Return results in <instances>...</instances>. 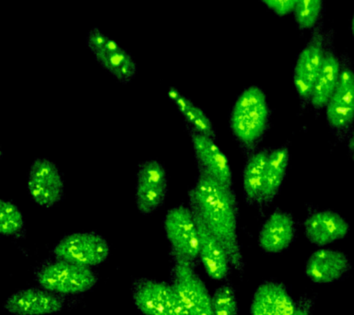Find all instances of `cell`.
I'll use <instances>...</instances> for the list:
<instances>
[{"instance_id":"6da1fadb","label":"cell","mask_w":354,"mask_h":315,"mask_svg":"<svg viewBox=\"0 0 354 315\" xmlns=\"http://www.w3.org/2000/svg\"><path fill=\"white\" fill-rule=\"evenodd\" d=\"M189 206L225 249L235 270L243 272L245 262L238 240V204L234 189L207 174L198 173L189 191Z\"/></svg>"},{"instance_id":"7a4b0ae2","label":"cell","mask_w":354,"mask_h":315,"mask_svg":"<svg viewBox=\"0 0 354 315\" xmlns=\"http://www.w3.org/2000/svg\"><path fill=\"white\" fill-rule=\"evenodd\" d=\"M270 115L267 96L257 86L246 88L235 102L230 127L246 157L257 151L270 124Z\"/></svg>"},{"instance_id":"3957f363","label":"cell","mask_w":354,"mask_h":315,"mask_svg":"<svg viewBox=\"0 0 354 315\" xmlns=\"http://www.w3.org/2000/svg\"><path fill=\"white\" fill-rule=\"evenodd\" d=\"M339 60V82L326 105V117L334 137L344 141L354 130V66L348 54Z\"/></svg>"},{"instance_id":"277c9868","label":"cell","mask_w":354,"mask_h":315,"mask_svg":"<svg viewBox=\"0 0 354 315\" xmlns=\"http://www.w3.org/2000/svg\"><path fill=\"white\" fill-rule=\"evenodd\" d=\"M35 278L43 289L64 296L88 292L98 282V276L91 267L58 259L41 265Z\"/></svg>"},{"instance_id":"5b68a950","label":"cell","mask_w":354,"mask_h":315,"mask_svg":"<svg viewBox=\"0 0 354 315\" xmlns=\"http://www.w3.org/2000/svg\"><path fill=\"white\" fill-rule=\"evenodd\" d=\"M86 46L96 62L122 84H129L138 72L137 62L129 50L98 26L88 30Z\"/></svg>"},{"instance_id":"8992f818","label":"cell","mask_w":354,"mask_h":315,"mask_svg":"<svg viewBox=\"0 0 354 315\" xmlns=\"http://www.w3.org/2000/svg\"><path fill=\"white\" fill-rule=\"evenodd\" d=\"M163 227L174 261H185L195 265L199 259L198 232L190 207L181 204L168 210Z\"/></svg>"},{"instance_id":"52a82bcc","label":"cell","mask_w":354,"mask_h":315,"mask_svg":"<svg viewBox=\"0 0 354 315\" xmlns=\"http://www.w3.org/2000/svg\"><path fill=\"white\" fill-rule=\"evenodd\" d=\"M325 35L326 30H323V21L321 19L313 28L311 37L296 61L293 84L303 109L310 104L313 88L322 65Z\"/></svg>"},{"instance_id":"ba28073f","label":"cell","mask_w":354,"mask_h":315,"mask_svg":"<svg viewBox=\"0 0 354 315\" xmlns=\"http://www.w3.org/2000/svg\"><path fill=\"white\" fill-rule=\"evenodd\" d=\"M176 290L187 315H215L206 285L196 273L195 265L185 261H174L171 283Z\"/></svg>"},{"instance_id":"9c48e42d","label":"cell","mask_w":354,"mask_h":315,"mask_svg":"<svg viewBox=\"0 0 354 315\" xmlns=\"http://www.w3.org/2000/svg\"><path fill=\"white\" fill-rule=\"evenodd\" d=\"M53 254L55 259L93 267L108 258L110 245L96 232H76L61 239L55 246Z\"/></svg>"},{"instance_id":"30bf717a","label":"cell","mask_w":354,"mask_h":315,"mask_svg":"<svg viewBox=\"0 0 354 315\" xmlns=\"http://www.w3.org/2000/svg\"><path fill=\"white\" fill-rule=\"evenodd\" d=\"M133 300L145 315H187L171 284L151 278L132 282Z\"/></svg>"},{"instance_id":"8fae6325","label":"cell","mask_w":354,"mask_h":315,"mask_svg":"<svg viewBox=\"0 0 354 315\" xmlns=\"http://www.w3.org/2000/svg\"><path fill=\"white\" fill-rule=\"evenodd\" d=\"M27 189L32 201L44 209L59 204L65 193V184L57 164L46 158L33 160L28 174Z\"/></svg>"},{"instance_id":"7c38bea8","label":"cell","mask_w":354,"mask_h":315,"mask_svg":"<svg viewBox=\"0 0 354 315\" xmlns=\"http://www.w3.org/2000/svg\"><path fill=\"white\" fill-rule=\"evenodd\" d=\"M168 192L167 173L157 160L140 163L137 173L135 200L138 211L149 215L165 203Z\"/></svg>"},{"instance_id":"4fadbf2b","label":"cell","mask_w":354,"mask_h":315,"mask_svg":"<svg viewBox=\"0 0 354 315\" xmlns=\"http://www.w3.org/2000/svg\"><path fill=\"white\" fill-rule=\"evenodd\" d=\"M195 153L198 173L207 174L229 188H232L231 166L214 138L187 127Z\"/></svg>"},{"instance_id":"5bb4252c","label":"cell","mask_w":354,"mask_h":315,"mask_svg":"<svg viewBox=\"0 0 354 315\" xmlns=\"http://www.w3.org/2000/svg\"><path fill=\"white\" fill-rule=\"evenodd\" d=\"M66 297L41 287L19 290L5 303V309L14 315H47L62 311Z\"/></svg>"},{"instance_id":"9a60e30c","label":"cell","mask_w":354,"mask_h":315,"mask_svg":"<svg viewBox=\"0 0 354 315\" xmlns=\"http://www.w3.org/2000/svg\"><path fill=\"white\" fill-rule=\"evenodd\" d=\"M190 209L198 227L199 259L210 278L217 281L223 280L228 276L232 267L228 254L217 238L207 229L198 212L191 207Z\"/></svg>"},{"instance_id":"2e32d148","label":"cell","mask_w":354,"mask_h":315,"mask_svg":"<svg viewBox=\"0 0 354 315\" xmlns=\"http://www.w3.org/2000/svg\"><path fill=\"white\" fill-rule=\"evenodd\" d=\"M333 41V30H326L325 51H324L322 65L313 88L311 101H310V104L314 108L315 113L320 112L326 108L339 82L340 60L335 50Z\"/></svg>"},{"instance_id":"e0dca14e","label":"cell","mask_w":354,"mask_h":315,"mask_svg":"<svg viewBox=\"0 0 354 315\" xmlns=\"http://www.w3.org/2000/svg\"><path fill=\"white\" fill-rule=\"evenodd\" d=\"M351 264L347 256L332 249H319L309 257L306 265V275L317 284L333 283L347 275Z\"/></svg>"},{"instance_id":"ac0fdd59","label":"cell","mask_w":354,"mask_h":315,"mask_svg":"<svg viewBox=\"0 0 354 315\" xmlns=\"http://www.w3.org/2000/svg\"><path fill=\"white\" fill-rule=\"evenodd\" d=\"M304 226L309 242L320 247L343 239L350 231L345 218L330 209L311 213L304 220Z\"/></svg>"},{"instance_id":"d6986e66","label":"cell","mask_w":354,"mask_h":315,"mask_svg":"<svg viewBox=\"0 0 354 315\" xmlns=\"http://www.w3.org/2000/svg\"><path fill=\"white\" fill-rule=\"evenodd\" d=\"M296 301L279 281H266L257 287L252 300L251 315H292Z\"/></svg>"},{"instance_id":"ffe728a7","label":"cell","mask_w":354,"mask_h":315,"mask_svg":"<svg viewBox=\"0 0 354 315\" xmlns=\"http://www.w3.org/2000/svg\"><path fill=\"white\" fill-rule=\"evenodd\" d=\"M295 235V222L292 216L277 209L263 223L259 231V243L265 253L279 254L292 242Z\"/></svg>"},{"instance_id":"44dd1931","label":"cell","mask_w":354,"mask_h":315,"mask_svg":"<svg viewBox=\"0 0 354 315\" xmlns=\"http://www.w3.org/2000/svg\"><path fill=\"white\" fill-rule=\"evenodd\" d=\"M289 149L281 146L270 151L266 169L264 187L259 202L260 209L270 206L281 190L289 165Z\"/></svg>"},{"instance_id":"7402d4cb","label":"cell","mask_w":354,"mask_h":315,"mask_svg":"<svg viewBox=\"0 0 354 315\" xmlns=\"http://www.w3.org/2000/svg\"><path fill=\"white\" fill-rule=\"evenodd\" d=\"M270 153V149H257L246 160L243 171V187L246 203L250 206L259 204Z\"/></svg>"},{"instance_id":"603a6c76","label":"cell","mask_w":354,"mask_h":315,"mask_svg":"<svg viewBox=\"0 0 354 315\" xmlns=\"http://www.w3.org/2000/svg\"><path fill=\"white\" fill-rule=\"evenodd\" d=\"M167 95L187 122V127L215 140L216 131L212 122L201 108L183 95L176 88H169Z\"/></svg>"},{"instance_id":"cb8c5ba5","label":"cell","mask_w":354,"mask_h":315,"mask_svg":"<svg viewBox=\"0 0 354 315\" xmlns=\"http://www.w3.org/2000/svg\"><path fill=\"white\" fill-rule=\"evenodd\" d=\"M26 229L24 214L21 209L10 200L0 201V234L4 237L22 239Z\"/></svg>"},{"instance_id":"d4e9b609","label":"cell","mask_w":354,"mask_h":315,"mask_svg":"<svg viewBox=\"0 0 354 315\" xmlns=\"http://www.w3.org/2000/svg\"><path fill=\"white\" fill-rule=\"evenodd\" d=\"M293 12L299 29H313L322 19L323 0H298Z\"/></svg>"},{"instance_id":"484cf974","label":"cell","mask_w":354,"mask_h":315,"mask_svg":"<svg viewBox=\"0 0 354 315\" xmlns=\"http://www.w3.org/2000/svg\"><path fill=\"white\" fill-rule=\"evenodd\" d=\"M212 307L215 315H239L236 295L231 284H224L215 290Z\"/></svg>"},{"instance_id":"4316f807","label":"cell","mask_w":354,"mask_h":315,"mask_svg":"<svg viewBox=\"0 0 354 315\" xmlns=\"http://www.w3.org/2000/svg\"><path fill=\"white\" fill-rule=\"evenodd\" d=\"M261 1L277 15L284 16L295 11L298 0H261Z\"/></svg>"},{"instance_id":"83f0119b","label":"cell","mask_w":354,"mask_h":315,"mask_svg":"<svg viewBox=\"0 0 354 315\" xmlns=\"http://www.w3.org/2000/svg\"><path fill=\"white\" fill-rule=\"evenodd\" d=\"M314 300L309 296H301L297 301L292 315H312Z\"/></svg>"},{"instance_id":"f1b7e54d","label":"cell","mask_w":354,"mask_h":315,"mask_svg":"<svg viewBox=\"0 0 354 315\" xmlns=\"http://www.w3.org/2000/svg\"><path fill=\"white\" fill-rule=\"evenodd\" d=\"M348 149L351 159L354 160V130L351 132L350 137H348Z\"/></svg>"},{"instance_id":"f546056e","label":"cell","mask_w":354,"mask_h":315,"mask_svg":"<svg viewBox=\"0 0 354 315\" xmlns=\"http://www.w3.org/2000/svg\"><path fill=\"white\" fill-rule=\"evenodd\" d=\"M351 30H353V38H354V14H353V22H351Z\"/></svg>"}]
</instances>
